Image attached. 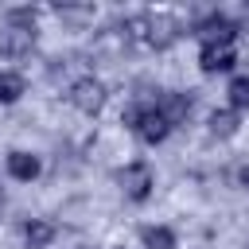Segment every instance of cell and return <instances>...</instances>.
Returning a JSON list of instances; mask_svg holds the SVG:
<instances>
[{"label": "cell", "instance_id": "8992f818", "mask_svg": "<svg viewBox=\"0 0 249 249\" xmlns=\"http://www.w3.org/2000/svg\"><path fill=\"white\" fill-rule=\"evenodd\" d=\"M198 39L202 43H233V35H237V23L230 19V16H222V12H214V16H206V19H198Z\"/></svg>", "mask_w": 249, "mask_h": 249}, {"label": "cell", "instance_id": "8fae6325", "mask_svg": "<svg viewBox=\"0 0 249 249\" xmlns=\"http://www.w3.org/2000/svg\"><path fill=\"white\" fill-rule=\"evenodd\" d=\"M140 241H144V249H175V233L167 226H144Z\"/></svg>", "mask_w": 249, "mask_h": 249}, {"label": "cell", "instance_id": "ba28073f", "mask_svg": "<svg viewBox=\"0 0 249 249\" xmlns=\"http://www.w3.org/2000/svg\"><path fill=\"white\" fill-rule=\"evenodd\" d=\"M156 105L163 109V117H167L171 124H179V121L191 113V97H187V93H160Z\"/></svg>", "mask_w": 249, "mask_h": 249}, {"label": "cell", "instance_id": "3957f363", "mask_svg": "<svg viewBox=\"0 0 249 249\" xmlns=\"http://www.w3.org/2000/svg\"><path fill=\"white\" fill-rule=\"evenodd\" d=\"M31 47H35V12L16 8L12 19H8V27L0 31V51L12 54V58H19V54H27Z\"/></svg>", "mask_w": 249, "mask_h": 249}, {"label": "cell", "instance_id": "277c9868", "mask_svg": "<svg viewBox=\"0 0 249 249\" xmlns=\"http://www.w3.org/2000/svg\"><path fill=\"white\" fill-rule=\"evenodd\" d=\"M117 183H121V191H124L132 202H144V198L152 195V167H148V163H124V167L117 171Z\"/></svg>", "mask_w": 249, "mask_h": 249}, {"label": "cell", "instance_id": "5b68a950", "mask_svg": "<svg viewBox=\"0 0 249 249\" xmlns=\"http://www.w3.org/2000/svg\"><path fill=\"white\" fill-rule=\"evenodd\" d=\"M70 101H74V109H82V113H97V109L105 105V86H101L97 78H78V82L70 86Z\"/></svg>", "mask_w": 249, "mask_h": 249}, {"label": "cell", "instance_id": "7c38bea8", "mask_svg": "<svg viewBox=\"0 0 249 249\" xmlns=\"http://www.w3.org/2000/svg\"><path fill=\"white\" fill-rule=\"evenodd\" d=\"M210 132H214V136H233V132H237V113H230V109L210 113Z\"/></svg>", "mask_w": 249, "mask_h": 249}, {"label": "cell", "instance_id": "6da1fadb", "mask_svg": "<svg viewBox=\"0 0 249 249\" xmlns=\"http://www.w3.org/2000/svg\"><path fill=\"white\" fill-rule=\"evenodd\" d=\"M128 31H136L148 47L167 51V47L183 35V23H179L175 16H167V12H144V16H132V19H128Z\"/></svg>", "mask_w": 249, "mask_h": 249}, {"label": "cell", "instance_id": "4fadbf2b", "mask_svg": "<svg viewBox=\"0 0 249 249\" xmlns=\"http://www.w3.org/2000/svg\"><path fill=\"white\" fill-rule=\"evenodd\" d=\"M19 93H23V78L4 70L0 74V101H19Z\"/></svg>", "mask_w": 249, "mask_h": 249}, {"label": "cell", "instance_id": "7a4b0ae2", "mask_svg": "<svg viewBox=\"0 0 249 249\" xmlns=\"http://www.w3.org/2000/svg\"><path fill=\"white\" fill-rule=\"evenodd\" d=\"M124 124H128L144 144H160V140L175 128V124L163 117V109H160L156 101H148V105H132V109L124 113Z\"/></svg>", "mask_w": 249, "mask_h": 249}, {"label": "cell", "instance_id": "52a82bcc", "mask_svg": "<svg viewBox=\"0 0 249 249\" xmlns=\"http://www.w3.org/2000/svg\"><path fill=\"white\" fill-rule=\"evenodd\" d=\"M198 62H202V70H206V74L230 70V66H233V43H202Z\"/></svg>", "mask_w": 249, "mask_h": 249}, {"label": "cell", "instance_id": "2e32d148", "mask_svg": "<svg viewBox=\"0 0 249 249\" xmlns=\"http://www.w3.org/2000/svg\"><path fill=\"white\" fill-rule=\"evenodd\" d=\"M82 249H89V245H82Z\"/></svg>", "mask_w": 249, "mask_h": 249}, {"label": "cell", "instance_id": "5bb4252c", "mask_svg": "<svg viewBox=\"0 0 249 249\" xmlns=\"http://www.w3.org/2000/svg\"><path fill=\"white\" fill-rule=\"evenodd\" d=\"M230 105L233 109H249V74H241V78L230 82Z\"/></svg>", "mask_w": 249, "mask_h": 249}, {"label": "cell", "instance_id": "30bf717a", "mask_svg": "<svg viewBox=\"0 0 249 249\" xmlns=\"http://www.w3.org/2000/svg\"><path fill=\"white\" fill-rule=\"evenodd\" d=\"M23 237H27V245H31V249H47V245H51V237H54V226H51V222L31 218V222H23Z\"/></svg>", "mask_w": 249, "mask_h": 249}, {"label": "cell", "instance_id": "9c48e42d", "mask_svg": "<svg viewBox=\"0 0 249 249\" xmlns=\"http://www.w3.org/2000/svg\"><path fill=\"white\" fill-rule=\"evenodd\" d=\"M8 175L12 179H35L39 175V160L31 152H12L8 156Z\"/></svg>", "mask_w": 249, "mask_h": 249}, {"label": "cell", "instance_id": "9a60e30c", "mask_svg": "<svg viewBox=\"0 0 249 249\" xmlns=\"http://www.w3.org/2000/svg\"><path fill=\"white\" fill-rule=\"evenodd\" d=\"M241 179H245V183H249V167H245V171H241Z\"/></svg>", "mask_w": 249, "mask_h": 249}]
</instances>
